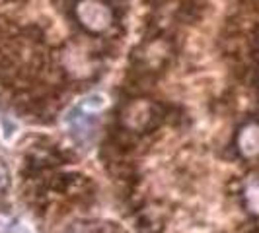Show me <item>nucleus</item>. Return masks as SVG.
I'll return each mask as SVG.
<instances>
[{"instance_id":"obj_1","label":"nucleus","mask_w":259,"mask_h":233,"mask_svg":"<svg viewBox=\"0 0 259 233\" xmlns=\"http://www.w3.org/2000/svg\"><path fill=\"white\" fill-rule=\"evenodd\" d=\"M16 132H18V125L4 116V119H2V138H4L6 142H10L14 136H16Z\"/></svg>"},{"instance_id":"obj_2","label":"nucleus","mask_w":259,"mask_h":233,"mask_svg":"<svg viewBox=\"0 0 259 233\" xmlns=\"http://www.w3.org/2000/svg\"><path fill=\"white\" fill-rule=\"evenodd\" d=\"M16 233H31V229L29 227H26V225H22V227H18V231Z\"/></svg>"},{"instance_id":"obj_3","label":"nucleus","mask_w":259,"mask_h":233,"mask_svg":"<svg viewBox=\"0 0 259 233\" xmlns=\"http://www.w3.org/2000/svg\"><path fill=\"white\" fill-rule=\"evenodd\" d=\"M2 185H4V171L0 167V189H2Z\"/></svg>"}]
</instances>
